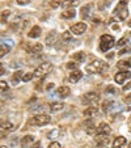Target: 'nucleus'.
Returning a JSON list of instances; mask_svg holds the SVG:
<instances>
[{"label": "nucleus", "mask_w": 131, "mask_h": 148, "mask_svg": "<svg viewBox=\"0 0 131 148\" xmlns=\"http://www.w3.org/2000/svg\"><path fill=\"white\" fill-rule=\"evenodd\" d=\"M9 50H11V46L9 45H0V58L4 56L5 54H8Z\"/></svg>", "instance_id": "obj_25"}, {"label": "nucleus", "mask_w": 131, "mask_h": 148, "mask_svg": "<svg viewBox=\"0 0 131 148\" xmlns=\"http://www.w3.org/2000/svg\"><path fill=\"white\" fill-rule=\"evenodd\" d=\"M13 127L9 121H0V130H11Z\"/></svg>", "instance_id": "obj_20"}, {"label": "nucleus", "mask_w": 131, "mask_h": 148, "mask_svg": "<svg viewBox=\"0 0 131 148\" xmlns=\"http://www.w3.org/2000/svg\"><path fill=\"white\" fill-rule=\"evenodd\" d=\"M0 148H7V147H5V145H0Z\"/></svg>", "instance_id": "obj_47"}, {"label": "nucleus", "mask_w": 131, "mask_h": 148, "mask_svg": "<svg viewBox=\"0 0 131 148\" xmlns=\"http://www.w3.org/2000/svg\"><path fill=\"white\" fill-rule=\"evenodd\" d=\"M128 148H131V143H130V144H128Z\"/></svg>", "instance_id": "obj_49"}, {"label": "nucleus", "mask_w": 131, "mask_h": 148, "mask_svg": "<svg viewBox=\"0 0 131 148\" xmlns=\"http://www.w3.org/2000/svg\"><path fill=\"white\" fill-rule=\"evenodd\" d=\"M128 26H131V20H130V21H128Z\"/></svg>", "instance_id": "obj_48"}, {"label": "nucleus", "mask_w": 131, "mask_h": 148, "mask_svg": "<svg viewBox=\"0 0 131 148\" xmlns=\"http://www.w3.org/2000/svg\"><path fill=\"white\" fill-rule=\"evenodd\" d=\"M41 28H39V26H33V28H32V30L29 32V34L28 36L30 37V38H38L39 36H41Z\"/></svg>", "instance_id": "obj_15"}, {"label": "nucleus", "mask_w": 131, "mask_h": 148, "mask_svg": "<svg viewBox=\"0 0 131 148\" xmlns=\"http://www.w3.org/2000/svg\"><path fill=\"white\" fill-rule=\"evenodd\" d=\"M33 142H34V136H33V135H26V136H24L23 139H21V145H23V147H25L26 144H32Z\"/></svg>", "instance_id": "obj_17"}, {"label": "nucleus", "mask_w": 131, "mask_h": 148, "mask_svg": "<svg viewBox=\"0 0 131 148\" xmlns=\"http://www.w3.org/2000/svg\"><path fill=\"white\" fill-rule=\"evenodd\" d=\"M85 30H86V24L85 23H78L71 28V32H72L73 34H78V36L83 34Z\"/></svg>", "instance_id": "obj_8"}, {"label": "nucleus", "mask_w": 131, "mask_h": 148, "mask_svg": "<svg viewBox=\"0 0 131 148\" xmlns=\"http://www.w3.org/2000/svg\"><path fill=\"white\" fill-rule=\"evenodd\" d=\"M42 49H43L42 43H33V45L28 46V47H26V50H28L29 53H32V54H37V53H41Z\"/></svg>", "instance_id": "obj_12"}, {"label": "nucleus", "mask_w": 131, "mask_h": 148, "mask_svg": "<svg viewBox=\"0 0 131 148\" xmlns=\"http://www.w3.org/2000/svg\"><path fill=\"white\" fill-rule=\"evenodd\" d=\"M63 108H64V105L62 102H53L50 105V110L53 113H55V112H59V110H63Z\"/></svg>", "instance_id": "obj_16"}, {"label": "nucleus", "mask_w": 131, "mask_h": 148, "mask_svg": "<svg viewBox=\"0 0 131 148\" xmlns=\"http://www.w3.org/2000/svg\"><path fill=\"white\" fill-rule=\"evenodd\" d=\"M79 4V1H76V0H67V1H64V3H62V5L64 7V8H68V7H75V5H78Z\"/></svg>", "instance_id": "obj_26"}, {"label": "nucleus", "mask_w": 131, "mask_h": 148, "mask_svg": "<svg viewBox=\"0 0 131 148\" xmlns=\"http://www.w3.org/2000/svg\"><path fill=\"white\" fill-rule=\"evenodd\" d=\"M110 134V126L108 123L102 122L97 127V135H109Z\"/></svg>", "instance_id": "obj_9"}, {"label": "nucleus", "mask_w": 131, "mask_h": 148, "mask_svg": "<svg viewBox=\"0 0 131 148\" xmlns=\"http://www.w3.org/2000/svg\"><path fill=\"white\" fill-rule=\"evenodd\" d=\"M125 144H126V138L118 136V138H115L114 143H113V148H122Z\"/></svg>", "instance_id": "obj_14"}, {"label": "nucleus", "mask_w": 131, "mask_h": 148, "mask_svg": "<svg viewBox=\"0 0 131 148\" xmlns=\"http://www.w3.org/2000/svg\"><path fill=\"white\" fill-rule=\"evenodd\" d=\"M75 14H76L75 9H67V11L63 12L60 16H62V18H72V17H75Z\"/></svg>", "instance_id": "obj_18"}, {"label": "nucleus", "mask_w": 131, "mask_h": 148, "mask_svg": "<svg viewBox=\"0 0 131 148\" xmlns=\"http://www.w3.org/2000/svg\"><path fill=\"white\" fill-rule=\"evenodd\" d=\"M54 41H55V32H51V33L49 34L47 39H46V43H47V45H53Z\"/></svg>", "instance_id": "obj_27"}, {"label": "nucleus", "mask_w": 131, "mask_h": 148, "mask_svg": "<svg viewBox=\"0 0 131 148\" xmlns=\"http://www.w3.org/2000/svg\"><path fill=\"white\" fill-rule=\"evenodd\" d=\"M114 14L118 17L119 20H126V17H127L128 14V11H127V0H121L119 3L117 4V7H115L114 9Z\"/></svg>", "instance_id": "obj_2"}, {"label": "nucleus", "mask_w": 131, "mask_h": 148, "mask_svg": "<svg viewBox=\"0 0 131 148\" xmlns=\"http://www.w3.org/2000/svg\"><path fill=\"white\" fill-rule=\"evenodd\" d=\"M128 125H130V127H131V117H130V121H128ZM131 130V129H130Z\"/></svg>", "instance_id": "obj_46"}, {"label": "nucleus", "mask_w": 131, "mask_h": 148, "mask_svg": "<svg viewBox=\"0 0 131 148\" xmlns=\"http://www.w3.org/2000/svg\"><path fill=\"white\" fill-rule=\"evenodd\" d=\"M115 45V39L110 34H104L100 38V49L102 51H108Z\"/></svg>", "instance_id": "obj_3"}, {"label": "nucleus", "mask_w": 131, "mask_h": 148, "mask_svg": "<svg viewBox=\"0 0 131 148\" xmlns=\"http://www.w3.org/2000/svg\"><path fill=\"white\" fill-rule=\"evenodd\" d=\"M56 93H58V96L59 97H68L70 96V93H71V89L68 87H60V88H58L56 89Z\"/></svg>", "instance_id": "obj_13"}, {"label": "nucleus", "mask_w": 131, "mask_h": 148, "mask_svg": "<svg viewBox=\"0 0 131 148\" xmlns=\"http://www.w3.org/2000/svg\"><path fill=\"white\" fill-rule=\"evenodd\" d=\"M51 70H53V64H51V63H49V62H45V63L39 64L38 67L34 70V75L38 76V77H43V76L47 75Z\"/></svg>", "instance_id": "obj_4"}, {"label": "nucleus", "mask_w": 131, "mask_h": 148, "mask_svg": "<svg viewBox=\"0 0 131 148\" xmlns=\"http://www.w3.org/2000/svg\"><path fill=\"white\" fill-rule=\"evenodd\" d=\"M24 76L23 71H16V72L13 73V79H12V81H13V84H17L19 83V80H21Z\"/></svg>", "instance_id": "obj_24"}, {"label": "nucleus", "mask_w": 131, "mask_h": 148, "mask_svg": "<svg viewBox=\"0 0 131 148\" xmlns=\"http://www.w3.org/2000/svg\"><path fill=\"white\" fill-rule=\"evenodd\" d=\"M96 113H97V108L96 106H89L88 109L84 110V115H85V117H91V115L96 114Z\"/></svg>", "instance_id": "obj_23"}, {"label": "nucleus", "mask_w": 131, "mask_h": 148, "mask_svg": "<svg viewBox=\"0 0 131 148\" xmlns=\"http://www.w3.org/2000/svg\"><path fill=\"white\" fill-rule=\"evenodd\" d=\"M91 8H92V5H91V4H88V5H84L83 8H81V16H83L84 18H88Z\"/></svg>", "instance_id": "obj_22"}, {"label": "nucleus", "mask_w": 131, "mask_h": 148, "mask_svg": "<svg viewBox=\"0 0 131 148\" xmlns=\"http://www.w3.org/2000/svg\"><path fill=\"white\" fill-rule=\"evenodd\" d=\"M105 148H106V147H105Z\"/></svg>", "instance_id": "obj_50"}, {"label": "nucleus", "mask_w": 131, "mask_h": 148, "mask_svg": "<svg viewBox=\"0 0 131 148\" xmlns=\"http://www.w3.org/2000/svg\"><path fill=\"white\" fill-rule=\"evenodd\" d=\"M106 68H108V64H106L105 62L96 59L95 62H92V63H89V64H86L85 71L88 73H101V72H104Z\"/></svg>", "instance_id": "obj_1"}, {"label": "nucleus", "mask_w": 131, "mask_h": 148, "mask_svg": "<svg viewBox=\"0 0 131 148\" xmlns=\"http://www.w3.org/2000/svg\"><path fill=\"white\" fill-rule=\"evenodd\" d=\"M130 77H131V73L128 72V71H121V72L115 73L114 80L117 84H123V81H125L126 79H130Z\"/></svg>", "instance_id": "obj_6"}, {"label": "nucleus", "mask_w": 131, "mask_h": 148, "mask_svg": "<svg viewBox=\"0 0 131 148\" xmlns=\"http://www.w3.org/2000/svg\"><path fill=\"white\" fill-rule=\"evenodd\" d=\"M117 66H118L119 68H122V67L130 68V67H131V58H127V59H125V60H119Z\"/></svg>", "instance_id": "obj_19"}, {"label": "nucleus", "mask_w": 131, "mask_h": 148, "mask_svg": "<svg viewBox=\"0 0 131 148\" xmlns=\"http://www.w3.org/2000/svg\"><path fill=\"white\" fill-rule=\"evenodd\" d=\"M98 100H100V96H98V93H96V92L86 93L83 98V101H85V102H88V103H96Z\"/></svg>", "instance_id": "obj_7"}, {"label": "nucleus", "mask_w": 131, "mask_h": 148, "mask_svg": "<svg viewBox=\"0 0 131 148\" xmlns=\"http://www.w3.org/2000/svg\"><path fill=\"white\" fill-rule=\"evenodd\" d=\"M72 58H73V60H76V62H84L85 60V54L84 53H81V51H79V53H75L72 55Z\"/></svg>", "instance_id": "obj_21"}, {"label": "nucleus", "mask_w": 131, "mask_h": 148, "mask_svg": "<svg viewBox=\"0 0 131 148\" xmlns=\"http://www.w3.org/2000/svg\"><path fill=\"white\" fill-rule=\"evenodd\" d=\"M8 84H7V81L4 80H0V93L1 92H7L8 90Z\"/></svg>", "instance_id": "obj_29"}, {"label": "nucleus", "mask_w": 131, "mask_h": 148, "mask_svg": "<svg viewBox=\"0 0 131 148\" xmlns=\"http://www.w3.org/2000/svg\"><path fill=\"white\" fill-rule=\"evenodd\" d=\"M113 101H104L102 102V109L105 110V112H109V109L112 108V105H113Z\"/></svg>", "instance_id": "obj_28"}, {"label": "nucleus", "mask_w": 131, "mask_h": 148, "mask_svg": "<svg viewBox=\"0 0 131 148\" xmlns=\"http://www.w3.org/2000/svg\"><path fill=\"white\" fill-rule=\"evenodd\" d=\"M95 143H96V145H98V147H105V145L109 143L108 135H97V136L95 138Z\"/></svg>", "instance_id": "obj_10"}, {"label": "nucleus", "mask_w": 131, "mask_h": 148, "mask_svg": "<svg viewBox=\"0 0 131 148\" xmlns=\"http://www.w3.org/2000/svg\"><path fill=\"white\" fill-rule=\"evenodd\" d=\"M41 142H39V140H37V142H34L33 144L30 145V148H41Z\"/></svg>", "instance_id": "obj_37"}, {"label": "nucleus", "mask_w": 131, "mask_h": 148, "mask_svg": "<svg viewBox=\"0 0 131 148\" xmlns=\"http://www.w3.org/2000/svg\"><path fill=\"white\" fill-rule=\"evenodd\" d=\"M130 53V47H126V49H122V50L118 53V55H125V54Z\"/></svg>", "instance_id": "obj_36"}, {"label": "nucleus", "mask_w": 131, "mask_h": 148, "mask_svg": "<svg viewBox=\"0 0 131 148\" xmlns=\"http://www.w3.org/2000/svg\"><path fill=\"white\" fill-rule=\"evenodd\" d=\"M81 76H83V72L79 71V70H75L73 72H71L68 80H70V83H78V81L81 79Z\"/></svg>", "instance_id": "obj_11"}, {"label": "nucleus", "mask_w": 131, "mask_h": 148, "mask_svg": "<svg viewBox=\"0 0 131 148\" xmlns=\"http://www.w3.org/2000/svg\"><path fill=\"white\" fill-rule=\"evenodd\" d=\"M50 121H51V118L49 117L47 114H38L32 119V123H33V125H37V126H43V125L50 123Z\"/></svg>", "instance_id": "obj_5"}, {"label": "nucleus", "mask_w": 131, "mask_h": 148, "mask_svg": "<svg viewBox=\"0 0 131 148\" xmlns=\"http://www.w3.org/2000/svg\"><path fill=\"white\" fill-rule=\"evenodd\" d=\"M30 0H17V3L20 4V5H25V4H28Z\"/></svg>", "instance_id": "obj_40"}, {"label": "nucleus", "mask_w": 131, "mask_h": 148, "mask_svg": "<svg viewBox=\"0 0 131 148\" xmlns=\"http://www.w3.org/2000/svg\"><path fill=\"white\" fill-rule=\"evenodd\" d=\"M56 134H58V131H56V130H54V131H50L47 134V138H49V139H53V136H55Z\"/></svg>", "instance_id": "obj_39"}, {"label": "nucleus", "mask_w": 131, "mask_h": 148, "mask_svg": "<svg viewBox=\"0 0 131 148\" xmlns=\"http://www.w3.org/2000/svg\"><path fill=\"white\" fill-rule=\"evenodd\" d=\"M71 32H64L63 33V36H62V39H63V41H70L71 39Z\"/></svg>", "instance_id": "obj_33"}, {"label": "nucleus", "mask_w": 131, "mask_h": 148, "mask_svg": "<svg viewBox=\"0 0 131 148\" xmlns=\"http://www.w3.org/2000/svg\"><path fill=\"white\" fill-rule=\"evenodd\" d=\"M33 75H34V73H32V72H29V73H24V76H23V81H30L32 79H33Z\"/></svg>", "instance_id": "obj_31"}, {"label": "nucleus", "mask_w": 131, "mask_h": 148, "mask_svg": "<svg viewBox=\"0 0 131 148\" xmlns=\"http://www.w3.org/2000/svg\"><path fill=\"white\" fill-rule=\"evenodd\" d=\"M49 148H62V147H60V144H59L58 142H53L50 145H49Z\"/></svg>", "instance_id": "obj_38"}, {"label": "nucleus", "mask_w": 131, "mask_h": 148, "mask_svg": "<svg viewBox=\"0 0 131 148\" xmlns=\"http://www.w3.org/2000/svg\"><path fill=\"white\" fill-rule=\"evenodd\" d=\"M105 93H113V95H117V89H115V87L109 85V87L105 89Z\"/></svg>", "instance_id": "obj_32"}, {"label": "nucleus", "mask_w": 131, "mask_h": 148, "mask_svg": "<svg viewBox=\"0 0 131 148\" xmlns=\"http://www.w3.org/2000/svg\"><path fill=\"white\" fill-rule=\"evenodd\" d=\"M125 42H127V39H126V38H122V39H119V41H118V43H117V45L122 46V45H125Z\"/></svg>", "instance_id": "obj_42"}, {"label": "nucleus", "mask_w": 131, "mask_h": 148, "mask_svg": "<svg viewBox=\"0 0 131 148\" xmlns=\"http://www.w3.org/2000/svg\"><path fill=\"white\" fill-rule=\"evenodd\" d=\"M9 14H11V11H4L1 13V23H7V18H8Z\"/></svg>", "instance_id": "obj_30"}, {"label": "nucleus", "mask_w": 131, "mask_h": 148, "mask_svg": "<svg viewBox=\"0 0 131 148\" xmlns=\"http://www.w3.org/2000/svg\"><path fill=\"white\" fill-rule=\"evenodd\" d=\"M53 88H54V84H53V83H50V84H47V87H46V89H47V90H51Z\"/></svg>", "instance_id": "obj_43"}, {"label": "nucleus", "mask_w": 131, "mask_h": 148, "mask_svg": "<svg viewBox=\"0 0 131 148\" xmlns=\"http://www.w3.org/2000/svg\"><path fill=\"white\" fill-rule=\"evenodd\" d=\"M50 5L53 7V8H58V7L60 5V3H59L58 0H51V1H50Z\"/></svg>", "instance_id": "obj_34"}, {"label": "nucleus", "mask_w": 131, "mask_h": 148, "mask_svg": "<svg viewBox=\"0 0 131 148\" xmlns=\"http://www.w3.org/2000/svg\"><path fill=\"white\" fill-rule=\"evenodd\" d=\"M123 90H125V92H128V90H131V83H128L127 85H125V87H123Z\"/></svg>", "instance_id": "obj_41"}, {"label": "nucleus", "mask_w": 131, "mask_h": 148, "mask_svg": "<svg viewBox=\"0 0 131 148\" xmlns=\"http://www.w3.org/2000/svg\"><path fill=\"white\" fill-rule=\"evenodd\" d=\"M76 67H78V64H76L75 62H70V63H67V68H70V70H75Z\"/></svg>", "instance_id": "obj_35"}, {"label": "nucleus", "mask_w": 131, "mask_h": 148, "mask_svg": "<svg viewBox=\"0 0 131 148\" xmlns=\"http://www.w3.org/2000/svg\"><path fill=\"white\" fill-rule=\"evenodd\" d=\"M4 73V67H3V64L0 63V75H3Z\"/></svg>", "instance_id": "obj_44"}, {"label": "nucleus", "mask_w": 131, "mask_h": 148, "mask_svg": "<svg viewBox=\"0 0 131 148\" xmlns=\"http://www.w3.org/2000/svg\"><path fill=\"white\" fill-rule=\"evenodd\" d=\"M93 24H100V18H93Z\"/></svg>", "instance_id": "obj_45"}]
</instances>
